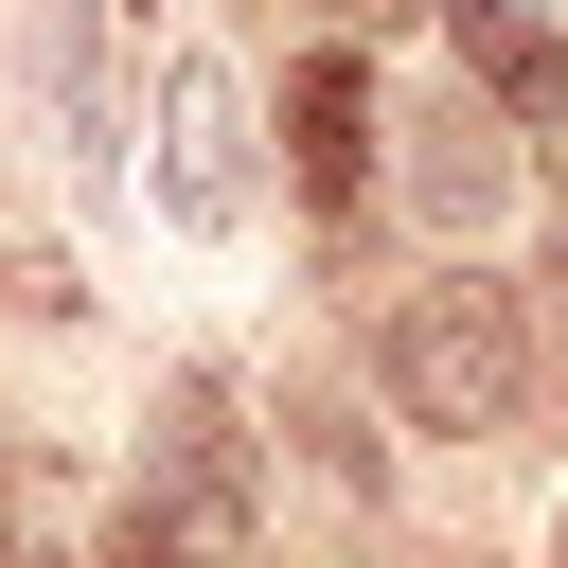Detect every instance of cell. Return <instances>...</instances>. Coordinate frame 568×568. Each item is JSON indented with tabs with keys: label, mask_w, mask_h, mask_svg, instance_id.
I'll use <instances>...</instances> for the list:
<instances>
[{
	"label": "cell",
	"mask_w": 568,
	"mask_h": 568,
	"mask_svg": "<svg viewBox=\"0 0 568 568\" xmlns=\"http://www.w3.org/2000/svg\"><path fill=\"white\" fill-rule=\"evenodd\" d=\"M231 550H248V444H231L213 390H178L142 479H124V515H106V568H231Z\"/></svg>",
	"instance_id": "cell-2"
},
{
	"label": "cell",
	"mask_w": 568,
	"mask_h": 568,
	"mask_svg": "<svg viewBox=\"0 0 568 568\" xmlns=\"http://www.w3.org/2000/svg\"><path fill=\"white\" fill-rule=\"evenodd\" d=\"M284 124H302V195H355V178H373V71H355V53H302Z\"/></svg>",
	"instance_id": "cell-5"
},
{
	"label": "cell",
	"mask_w": 568,
	"mask_h": 568,
	"mask_svg": "<svg viewBox=\"0 0 568 568\" xmlns=\"http://www.w3.org/2000/svg\"><path fill=\"white\" fill-rule=\"evenodd\" d=\"M444 18H462V71H479L497 106H550V89H568V36H550L532 0H444Z\"/></svg>",
	"instance_id": "cell-6"
},
{
	"label": "cell",
	"mask_w": 568,
	"mask_h": 568,
	"mask_svg": "<svg viewBox=\"0 0 568 568\" xmlns=\"http://www.w3.org/2000/svg\"><path fill=\"white\" fill-rule=\"evenodd\" d=\"M124 53H142V0H36V106L89 178H124V124H142Z\"/></svg>",
	"instance_id": "cell-3"
},
{
	"label": "cell",
	"mask_w": 568,
	"mask_h": 568,
	"mask_svg": "<svg viewBox=\"0 0 568 568\" xmlns=\"http://www.w3.org/2000/svg\"><path fill=\"white\" fill-rule=\"evenodd\" d=\"M373 373H390V408H408V426L479 444V426H515V390H532V337H515V302H497V284L426 266V284L373 320Z\"/></svg>",
	"instance_id": "cell-1"
},
{
	"label": "cell",
	"mask_w": 568,
	"mask_h": 568,
	"mask_svg": "<svg viewBox=\"0 0 568 568\" xmlns=\"http://www.w3.org/2000/svg\"><path fill=\"white\" fill-rule=\"evenodd\" d=\"M479 195H497V142L444 106V124H426V213H479Z\"/></svg>",
	"instance_id": "cell-7"
},
{
	"label": "cell",
	"mask_w": 568,
	"mask_h": 568,
	"mask_svg": "<svg viewBox=\"0 0 568 568\" xmlns=\"http://www.w3.org/2000/svg\"><path fill=\"white\" fill-rule=\"evenodd\" d=\"M160 213L178 231H248V89L213 53L160 71Z\"/></svg>",
	"instance_id": "cell-4"
},
{
	"label": "cell",
	"mask_w": 568,
	"mask_h": 568,
	"mask_svg": "<svg viewBox=\"0 0 568 568\" xmlns=\"http://www.w3.org/2000/svg\"><path fill=\"white\" fill-rule=\"evenodd\" d=\"M550 284H568V213H550Z\"/></svg>",
	"instance_id": "cell-8"
}]
</instances>
